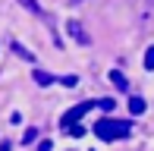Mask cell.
Wrapping results in <instances>:
<instances>
[{"mask_svg": "<svg viewBox=\"0 0 154 151\" xmlns=\"http://www.w3.org/2000/svg\"><path fill=\"white\" fill-rule=\"evenodd\" d=\"M35 82H38V85H51V82H54V76H47V72H35Z\"/></svg>", "mask_w": 154, "mask_h": 151, "instance_id": "6", "label": "cell"}, {"mask_svg": "<svg viewBox=\"0 0 154 151\" xmlns=\"http://www.w3.org/2000/svg\"><path fill=\"white\" fill-rule=\"evenodd\" d=\"M19 3H22V6H29V10L35 13V16H41V6L35 3V0H19Z\"/></svg>", "mask_w": 154, "mask_h": 151, "instance_id": "8", "label": "cell"}, {"mask_svg": "<svg viewBox=\"0 0 154 151\" xmlns=\"http://www.w3.org/2000/svg\"><path fill=\"white\" fill-rule=\"evenodd\" d=\"M145 107H148V104H145V98H132V101H129V110L135 113V116L145 113Z\"/></svg>", "mask_w": 154, "mask_h": 151, "instance_id": "4", "label": "cell"}, {"mask_svg": "<svg viewBox=\"0 0 154 151\" xmlns=\"http://www.w3.org/2000/svg\"><path fill=\"white\" fill-rule=\"evenodd\" d=\"M63 85H66V88H72V85H79V76H63Z\"/></svg>", "mask_w": 154, "mask_h": 151, "instance_id": "9", "label": "cell"}, {"mask_svg": "<svg viewBox=\"0 0 154 151\" xmlns=\"http://www.w3.org/2000/svg\"><path fill=\"white\" fill-rule=\"evenodd\" d=\"M66 29H69V35H72L75 41H79V44H88V35H85V29H82V22H66Z\"/></svg>", "mask_w": 154, "mask_h": 151, "instance_id": "3", "label": "cell"}, {"mask_svg": "<svg viewBox=\"0 0 154 151\" xmlns=\"http://www.w3.org/2000/svg\"><path fill=\"white\" fill-rule=\"evenodd\" d=\"M97 104H101V110H113V104H116V101H110V98H101Z\"/></svg>", "mask_w": 154, "mask_h": 151, "instance_id": "10", "label": "cell"}, {"mask_svg": "<svg viewBox=\"0 0 154 151\" xmlns=\"http://www.w3.org/2000/svg\"><path fill=\"white\" fill-rule=\"evenodd\" d=\"M38 151H51V142H41V145H38Z\"/></svg>", "mask_w": 154, "mask_h": 151, "instance_id": "13", "label": "cell"}, {"mask_svg": "<svg viewBox=\"0 0 154 151\" xmlns=\"http://www.w3.org/2000/svg\"><path fill=\"white\" fill-rule=\"evenodd\" d=\"M75 3H79V0H75Z\"/></svg>", "mask_w": 154, "mask_h": 151, "instance_id": "14", "label": "cell"}, {"mask_svg": "<svg viewBox=\"0 0 154 151\" xmlns=\"http://www.w3.org/2000/svg\"><path fill=\"white\" fill-rule=\"evenodd\" d=\"M94 135H97L101 142H120V139H126V135H129V123L104 116V120L94 123Z\"/></svg>", "mask_w": 154, "mask_h": 151, "instance_id": "1", "label": "cell"}, {"mask_svg": "<svg viewBox=\"0 0 154 151\" xmlns=\"http://www.w3.org/2000/svg\"><path fill=\"white\" fill-rule=\"evenodd\" d=\"M38 139V132H35V129H25V135H22V142H35Z\"/></svg>", "mask_w": 154, "mask_h": 151, "instance_id": "12", "label": "cell"}, {"mask_svg": "<svg viewBox=\"0 0 154 151\" xmlns=\"http://www.w3.org/2000/svg\"><path fill=\"white\" fill-rule=\"evenodd\" d=\"M145 69H154V44L145 51Z\"/></svg>", "mask_w": 154, "mask_h": 151, "instance_id": "7", "label": "cell"}, {"mask_svg": "<svg viewBox=\"0 0 154 151\" xmlns=\"http://www.w3.org/2000/svg\"><path fill=\"white\" fill-rule=\"evenodd\" d=\"M110 82H113L116 88H126V85H129V82H126V76H123L120 69H113V72H110Z\"/></svg>", "mask_w": 154, "mask_h": 151, "instance_id": "5", "label": "cell"}, {"mask_svg": "<svg viewBox=\"0 0 154 151\" xmlns=\"http://www.w3.org/2000/svg\"><path fill=\"white\" fill-rule=\"evenodd\" d=\"M94 104H97V101H82V104H75L72 110H66V113H63V120H60V123H63V129H66V132H72V129H75V123H79L82 116L91 110Z\"/></svg>", "mask_w": 154, "mask_h": 151, "instance_id": "2", "label": "cell"}, {"mask_svg": "<svg viewBox=\"0 0 154 151\" xmlns=\"http://www.w3.org/2000/svg\"><path fill=\"white\" fill-rule=\"evenodd\" d=\"M13 51H16V54H19V57H25V60H32V54H29V51H25V47H22V44H13Z\"/></svg>", "mask_w": 154, "mask_h": 151, "instance_id": "11", "label": "cell"}]
</instances>
